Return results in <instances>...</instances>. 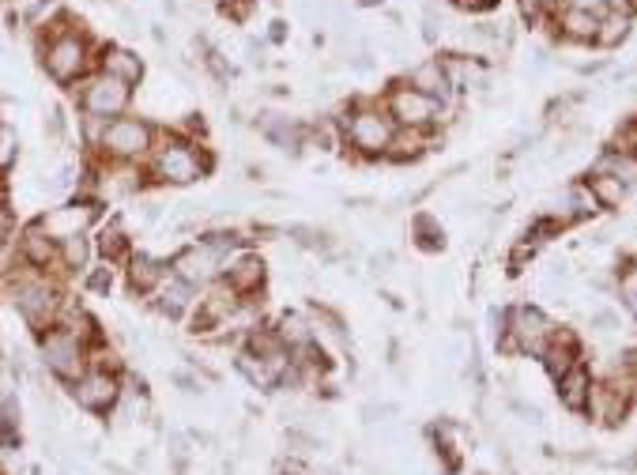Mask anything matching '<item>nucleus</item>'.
I'll return each mask as SVG.
<instances>
[{
    "instance_id": "3",
    "label": "nucleus",
    "mask_w": 637,
    "mask_h": 475,
    "mask_svg": "<svg viewBox=\"0 0 637 475\" xmlns=\"http://www.w3.org/2000/svg\"><path fill=\"white\" fill-rule=\"evenodd\" d=\"M208 155L196 148L193 140H166L159 148L151 151V174L166 185H193L196 178H204L208 174Z\"/></svg>"
},
{
    "instance_id": "6",
    "label": "nucleus",
    "mask_w": 637,
    "mask_h": 475,
    "mask_svg": "<svg viewBox=\"0 0 637 475\" xmlns=\"http://www.w3.org/2000/svg\"><path fill=\"white\" fill-rule=\"evenodd\" d=\"M385 110H389V117L396 121V129H423L430 132L434 125H438L441 117V106L434 99H426L423 91H415V87H408V83H392L389 95H385V102H381Z\"/></svg>"
},
{
    "instance_id": "8",
    "label": "nucleus",
    "mask_w": 637,
    "mask_h": 475,
    "mask_svg": "<svg viewBox=\"0 0 637 475\" xmlns=\"http://www.w3.org/2000/svg\"><path fill=\"white\" fill-rule=\"evenodd\" d=\"M555 325L536 310V306H513L506 317V351H521V355H543V347L551 344Z\"/></svg>"
},
{
    "instance_id": "11",
    "label": "nucleus",
    "mask_w": 637,
    "mask_h": 475,
    "mask_svg": "<svg viewBox=\"0 0 637 475\" xmlns=\"http://www.w3.org/2000/svg\"><path fill=\"white\" fill-rule=\"evenodd\" d=\"M223 264L227 261H223V257H219V253L200 238L196 246L181 249L178 257H174V268H170V272H174L178 279H185V283H193V287H208V283L219 279Z\"/></svg>"
},
{
    "instance_id": "27",
    "label": "nucleus",
    "mask_w": 637,
    "mask_h": 475,
    "mask_svg": "<svg viewBox=\"0 0 637 475\" xmlns=\"http://www.w3.org/2000/svg\"><path fill=\"white\" fill-rule=\"evenodd\" d=\"M98 253L106 261H129V234L121 230V223H110V227L98 234Z\"/></svg>"
},
{
    "instance_id": "7",
    "label": "nucleus",
    "mask_w": 637,
    "mask_h": 475,
    "mask_svg": "<svg viewBox=\"0 0 637 475\" xmlns=\"http://www.w3.org/2000/svg\"><path fill=\"white\" fill-rule=\"evenodd\" d=\"M16 306L23 313V321L31 328H53L57 317L65 310V302L57 295V287L42 276H23L16 283Z\"/></svg>"
},
{
    "instance_id": "36",
    "label": "nucleus",
    "mask_w": 637,
    "mask_h": 475,
    "mask_svg": "<svg viewBox=\"0 0 637 475\" xmlns=\"http://www.w3.org/2000/svg\"><path fill=\"white\" fill-rule=\"evenodd\" d=\"M110 283H114V276H110V268H98L95 276L87 279V287H91V291H110Z\"/></svg>"
},
{
    "instance_id": "20",
    "label": "nucleus",
    "mask_w": 637,
    "mask_h": 475,
    "mask_svg": "<svg viewBox=\"0 0 637 475\" xmlns=\"http://www.w3.org/2000/svg\"><path fill=\"white\" fill-rule=\"evenodd\" d=\"M19 253H23V261L31 264V268H49V264L57 261L61 246L38 223H31V227L23 230V238H19Z\"/></svg>"
},
{
    "instance_id": "21",
    "label": "nucleus",
    "mask_w": 637,
    "mask_h": 475,
    "mask_svg": "<svg viewBox=\"0 0 637 475\" xmlns=\"http://www.w3.org/2000/svg\"><path fill=\"white\" fill-rule=\"evenodd\" d=\"M223 272H227V283L238 295H257L264 287V261L257 253H242V257L230 264V268H223Z\"/></svg>"
},
{
    "instance_id": "24",
    "label": "nucleus",
    "mask_w": 637,
    "mask_h": 475,
    "mask_svg": "<svg viewBox=\"0 0 637 475\" xmlns=\"http://www.w3.org/2000/svg\"><path fill=\"white\" fill-rule=\"evenodd\" d=\"M634 27V12H604L600 16V27H596V46H604V50H615L626 42V34Z\"/></svg>"
},
{
    "instance_id": "5",
    "label": "nucleus",
    "mask_w": 637,
    "mask_h": 475,
    "mask_svg": "<svg viewBox=\"0 0 637 475\" xmlns=\"http://www.w3.org/2000/svg\"><path fill=\"white\" fill-rule=\"evenodd\" d=\"M76 99H80L83 117H98V121H114L129 110L132 87L129 83L114 80L106 72H95V76H83L80 87H76Z\"/></svg>"
},
{
    "instance_id": "14",
    "label": "nucleus",
    "mask_w": 637,
    "mask_h": 475,
    "mask_svg": "<svg viewBox=\"0 0 637 475\" xmlns=\"http://www.w3.org/2000/svg\"><path fill=\"white\" fill-rule=\"evenodd\" d=\"M98 72H106V76H114V80L136 87V83L144 80V61H140L132 50L106 46V50H98Z\"/></svg>"
},
{
    "instance_id": "30",
    "label": "nucleus",
    "mask_w": 637,
    "mask_h": 475,
    "mask_svg": "<svg viewBox=\"0 0 637 475\" xmlns=\"http://www.w3.org/2000/svg\"><path fill=\"white\" fill-rule=\"evenodd\" d=\"M415 238H419V246L423 249H441L445 246V238H441V227L430 219V215H419L415 219Z\"/></svg>"
},
{
    "instance_id": "34",
    "label": "nucleus",
    "mask_w": 637,
    "mask_h": 475,
    "mask_svg": "<svg viewBox=\"0 0 637 475\" xmlns=\"http://www.w3.org/2000/svg\"><path fill=\"white\" fill-rule=\"evenodd\" d=\"M253 8H257V0H223V16H230L234 23H245Z\"/></svg>"
},
{
    "instance_id": "23",
    "label": "nucleus",
    "mask_w": 637,
    "mask_h": 475,
    "mask_svg": "<svg viewBox=\"0 0 637 475\" xmlns=\"http://www.w3.org/2000/svg\"><path fill=\"white\" fill-rule=\"evenodd\" d=\"M555 27L562 31L566 42H596V27L600 16H588V12H570V8H558Z\"/></svg>"
},
{
    "instance_id": "19",
    "label": "nucleus",
    "mask_w": 637,
    "mask_h": 475,
    "mask_svg": "<svg viewBox=\"0 0 637 475\" xmlns=\"http://www.w3.org/2000/svg\"><path fill=\"white\" fill-rule=\"evenodd\" d=\"M588 174H607V178L622 181V185L630 189V185H637V155L626 148H607L600 151V159L592 163Z\"/></svg>"
},
{
    "instance_id": "25",
    "label": "nucleus",
    "mask_w": 637,
    "mask_h": 475,
    "mask_svg": "<svg viewBox=\"0 0 637 475\" xmlns=\"http://www.w3.org/2000/svg\"><path fill=\"white\" fill-rule=\"evenodd\" d=\"M426 144H430V132H423V129H396V140H392V148H389V159H396V163L419 159V155L426 151Z\"/></svg>"
},
{
    "instance_id": "32",
    "label": "nucleus",
    "mask_w": 637,
    "mask_h": 475,
    "mask_svg": "<svg viewBox=\"0 0 637 475\" xmlns=\"http://www.w3.org/2000/svg\"><path fill=\"white\" fill-rule=\"evenodd\" d=\"M517 4H521V12L528 23H539V19L555 16V8H558V0H517Z\"/></svg>"
},
{
    "instance_id": "9",
    "label": "nucleus",
    "mask_w": 637,
    "mask_h": 475,
    "mask_svg": "<svg viewBox=\"0 0 637 475\" xmlns=\"http://www.w3.org/2000/svg\"><path fill=\"white\" fill-rule=\"evenodd\" d=\"M42 359H46V366L57 377L76 381V377L87 370V344H83L80 336H72L68 328L53 325L46 336H42Z\"/></svg>"
},
{
    "instance_id": "1",
    "label": "nucleus",
    "mask_w": 637,
    "mask_h": 475,
    "mask_svg": "<svg viewBox=\"0 0 637 475\" xmlns=\"http://www.w3.org/2000/svg\"><path fill=\"white\" fill-rule=\"evenodd\" d=\"M42 27H53L42 42V65L57 83H80L87 72H91V61H95V46L87 31H76L72 19L61 16L57 23H42Z\"/></svg>"
},
{
    "instance_id": "37",
    "label": "nucleus",
    "mask_w": 637,
    "mask_h": 475,
    "mask_svg": "<svg viewBox=\"0 0 637 475\" xmlns=\"http://www.w3.org/2000/svg\"><path fill=\"white\" fill-rule=\"evenodd\" d=\"M283 34H287V23H283V19H276V23H272V42H279Z\"/></svg>"
},
{
    "instance_id": "22",
    "label": "nucleus",
    "mask_w": 637,
    "mask_h": 475,
    "mask_svg": "<svg viewBox=\"0 0 637 475\" xmlns=\"http://www.w3.org/2000/svg\"><path fill=\"white\" fill-rule=\"evenodd\" d=\"M573 362H577V344H573V332H558L555 328V336H551V344L543 347V366L551 370V377H562L566 370H570Z\"/></svg>"
},
{
    "instance_id": "13",
    "label": "nucleus",
    "mask_w": 637,
    "mask_h": 475,
    "mask_svg": "<svg viewBox=\"0 0 637 475\" xmlns=\"http://www.w3.org/2000/svg\"><path fill=\"white\" fill-rule=\"evenodd\" d=\"M404 83L415 87V91H423L426 99H434L438 106H449V102L457 99V87H453V80H449V72H445V65H441V57H426V61H419V65L404 76Z\"/></svg>"
},
{
    "instance_id": "38",
    "label": "nucleus",
    "mask_w": 637,
    "mask_h": 475,
    "mask_svg": "<svg viewBox=\"0 0 637 475\" xmlns=\"http://www.w3.org/2000/svg\"><path fill=\"white\" fill-rule=\"evenodd\" d=\"M626 4H630V8H634V12H637V0H626Z\"/></svg>"
},
{
    "instance_id": "17",
    "label": "nucleus",
    "mask_w": 637,
    "mask_h": 475,
    "mask_svg": "<svg viewBox=\"0 0 637 475\" xmlns=\"http://www.w3.org/2000/svg\"><path fill=\"white\" fill-rule=\"evenodd\" d=\"M166 276H170V264H163L159 257H147V253L129 257V287L132 291H140V295H155V291L166 283Z\"/></svg>"
},
{
    "instance_id": "15",
    "label": "nucleus",
    "mask_w": 637,
    "mask_h": 475,
    "mask_svg": "<svg viewBox=\"0 0 637 475\" xmlns=\"http://www.w3.org/2000/svg\"><path fill=\"white\" fill-rule=\"evenodd\" d=\"M279 336V344L291 347L294 355H302V351H310V347H317V328H313V321L306 317V313H283L279 317V325L272 328Z\"/></svg>"
},
{
    "instance_id": "29",
    "label": "nucleus",
    "mask_w": 637,
    "mask_h": 475,
    "mask_svg": "<svg viewBox=\"0 0 637 475\" xmlns=\"http://www.w3.org/2000/svg\"><path fill=\"white\" fill-rule=\"evenodd\" d=\"M16 155H19V136H16V129L0 121V174H8V170H12Z\"/></svg>"
},
{
    "instance_id": "40",
    "label": "nucleus",
    "mask_w": 637,
    "mask_h": 475,
    "mask_svg": "<svg viewBox=\"0 0 637 475\" xmlns=\"http://www.w3.org/2000/svg\"><path fill=\"white\" fill-rule=\"evenodd\" d=\"M287 475H291V472H287Z\"/></svg>"
},
{
    "instance_id": "35",
    "label": "nucleus",
    "mask_w": 637,
    "mask_h": 475,
    "mask_svg": "<svg viewBox=\"0 0 637 475\" xmlns=\"http://www.w3.org/2000/svg\"><path fill=\"white\" fill-rule=\"evenodd\" d=\"M622 298H626L630 310L637 313V268H626V272H622Z\"/></svg>"
},
{
    "instance_id": "16",
    "label": "nucleus",
    "mask_w": 637,
    "mask_h": 475,
    "mask_svg": "<svg viewBox=\"0 0 637 475\" xmlns=\"http://www.w3.org/2000/svg\"><path fill=\"white\" fill-rule=\"evenodd\" d=\"M155 295H159V298H155V306H159V310H163L170 321L185 317V313L196 306V287H193V283H185V279H178L174 272L166 276V283L159 287V291H155Z\"/></svg>"
},
{
    "instance_id": "4",
    "label": "nucleus",
    "mask_w": 637,
    "mask_h": 475,
    "mask_svg": "<svg viewBox=\"0 0 637 475\" xmlns=\"http://www.w3.org/2000/svg\"><path fill=\"white\" fill-rule=\"evenodd\" d=\"M98 148L114 163H136L155 151V129L140 117H114V121H106Z\"/></svg>"
},
{
    "instance_id": "33",
    "label": "nucleus",
    "mask_w": 637,
    "mask_h": 475,
    "mask_svg": "<svg viewBox=\"0 0 637 475\" xmlns=\"http://www.w3.org/2000/svg\"><path fill=\"white\" fill-rule=\"evenodd\" d=\"M558 8H570V12H588V16H604L607 0H558ZM555 8V12H558Z\"/></svg>"
},
{
    "instance_id": "10",
    "label": "nucleus",
    "mask_w": 637,
    "mask_h": 475,
    "mask_svg": "<svg viewBox=\"0 0 637 475\" xmlns=\"http://www.w3.org/2000/svg\"><path fill=\"white\" fill-rule=\"evenodd\" d=\"M95 215H98L95 200H76V204H65V208H49V212L38 219V227L61 246L68 238H80L83 230L95 223Z\"/></svg>"
},
{
    "instance_id": "39",
    "label": "nucleus",
    "mask_w": 637,
    "mask_h": 475,
    "mask_svg": "<svg viewBox=\"0 0 637 475\" xmlns=\"http://www.w3.org/2000/svg\"><path fill=\"white\" fill-rule=\"evenodd\" d=\"M0 208H4V197H0Z\"/></svg>"
},
{
    "instance_id": "2",
    "label": "nucleus",
    "mask_w": 637,
    "mask_h": 475,
    "mask_svg": "<svg viewBox=\"0 0 637 475\" xmlns=\"http://www.w3.org/2000/svg\"><path fill=\"white\" fill-rule=\"evenodd\" d=\"M336 125H340V140L355 151L359 159H381V155H389L392 140H396V121H392L389 110L377 106V102H351Z\"/></svg>"
},
{
    "instance_id": "26",
    "label": "nucleus",
    "mask_w": 637,
    "mask_h": 475,
    "mask_svg": "<svg viewBox=\"0 0 637 475\" xmlns=\"http://www.w3.org/2000/svg\"><path fill=\"white\" fill-rule=\"evenodd\" d=\"M238 370H242V374L249 377L257 389H272V385H279L276 374L268 370V362H264L257 351H249V347H242V351H238Z\"/></svg>"
},
{
    "instance_id": "18",
    "label": "nucleus",
    "mask_w": 637,
    "mask_h": 475,
    "mask_svg": "<svg viewBox=\"0 0 637 475\" xmlns=\"http://www.w3.org/2000/svg\"><path fill=\"white\" fill-rule=\"evenodd\" d=\"M558 396L570 411H588L592 400V374H588L581 362H573L566 374L558 377Z\"/></svg>"
},
{
    "instance_id": "12",
    "label": "nucleus",
    "mask_w": 637,
    "mask_h": 475,
    "mask_svg": "<svg viewBox=\"0 0 637 475\" xmlns=\"http://www.w3.org/2000/svg\"><path fill=\"white\" fill-rule=\"evenodd\" d=\"M117 374L114 370H102V366H87L76 381H72V396L76 404L87 411H110L117 404Z\"/></svg>"
},
{
    "instance_id": "31",
    "label": "nucleus",
    "mask_w": 637,
    "mask_h": 475,
    "mask_svg": "<svg viewBox=\"0 0 637 475\" xmlns=\"http://www.w3.org/2000/svg\"><path fill=\"white\" fill-rule=\"evenodd\" d=\"M61 257H65L68 268H83L87 264V257H91V246H87V238H68V242H61Z\"/></svg>"
},
{
    "instance_id": "28",
    "label": "nucleus",
    "mask_w": 637,
    "mask_h": 475,
    "mask_svg": "<svg viewBox=\"0 0 637 475\" xmlns=\"http://www.w3.org/2000/svg\"><path fill=\"white\" fill-rule=\"evenodd\" d=\"M588 189L596 193L600 208H619L622 200H626V185L615 178H607V174H588Z\"/></svg>"
}]
</instances>
